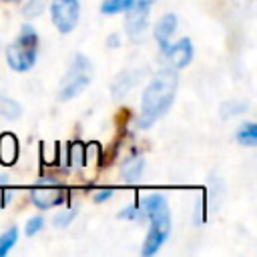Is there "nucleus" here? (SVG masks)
<instances>
[{
    "instance_id": "obj_1",
    "label": "nucleus",
    "mask_w": 257,
    "mask_h": 257,
    "mask_svg": "<svg viewBox=\"0 0 257 257\" xmlns=\"http://www.w3.org/2000/svg\"><path fill=\"white\" fill-rule=\"evenodd\" d=\"M179 88V78L173 70H161L157 72L151 82L147 84L141 100V116L137 120L139 128H149L155 124L173 104Z\"/></svg>"
},
{
    "instance_id": "obj_2",
    "label": "nucleus",
    "mask_w": 257,
    "mask_h": 257,
    "mask_svg": "<svg viewBox=\"0 0 257 257\" xmlns=\"http://www.w3.org/2000/svg\"><path fill=\"white\" fill-rule=\"evenodd\" d=\"M36 52H38V36L36 30L28 24H24L20 28V34L14 42H10V46L6 48V60L8 66L16 72H26L34 66L36 60Z\"/></svg>"
},
{
    "instance_id": "obj_3",
    "label": "nucleus",
    "mask_w": 257,
    "mask_h": 257,
    "mask_svg": "<svg viewBox=\"0 0 257 257\" xmlns=\"http://www.w3.org/2000/svg\"><path fill=\"white\" fill-rule=\"evenodd\" d=\"M92 78V64L84 54H74L70 60V66L66 74L62 76V82L58 86V100H72L78 96Z\"/></svg>"
},
{
    "instance_id": "obj_4",
    "label": "nucleus",
    "mask_w": 257,
    "mask_h": 257,
    "mask_svg": "<svg viewBox=\"0 0 257 257\" xmlns=\"http://www.w3.org/2000/svg\"><path fill=\"white\" fill-rule=\"evenodd\" d=\"M141 211H143L145 217H149L151 229L163 233L165 237L169 235V231H171V213H169L167 199H165L161 193L147 195V197L141 201Z\"/></svg>"
},
{
    "instance_id": "obj_5",
    "label": "nucleus",
    "mask_w": 257,
    "mask_h": 257,
    "mask_svg": "<svg viewBox=\"0 0 257 257\" xmlns=\"http://www.w3.org/2000/svg\"><path fill=\"white\" fill-rule=\"evenodd\" d=\"M151 6H153V0H135L133 6L126 10L128 14L124 20V28H126V34L133 42H141L145 38Z\"/></svg>"
},
{
    "instance_id": "obj_6",
    "label": "nucleus",
    "mask_w": 257,
    "mask_h": 257,
    "mask_svg": "<svg viewBox=\"0 0 257 257\" xmlns=\"http://www.w3.org/2000/svg\"><path fill=\"white\" fill-rule=\"evenodd\" d=\"M50 16L58 32L68 34L78 24V16H80L78 0H50Z\"/></svg>"
},
{
    "instance_id": "obj_7",
    "label": "nucleus",
    "mask_w": 257,
    "mask_h": 257,
    "mask_svg": "<svg viewBox=\"0 0 257 257\" xmlns=\"http://www.w3.org/2000/svg\"><path fill=\"white\" fill-rule=\"evenodd\" d=\"M66 193L58 185H38L30 191V199L38 209H50L64 201Z\"/></svg>"
},
{
    "instance_id": "obj_8",
    "label": "nucleus",
    "mask_w": 257,
    "mask_h": 257,
    "mask_svg": "<svg viewBox=\"0 0 257 257\" xmlns=\"http://www.w3.org/2000/svg\"><path fill=\"white\" fill-rule=\"evenodd\" d=\"M165 54H167V60L171 62V66L185 68L193 60V44H191L189 38H183V40H179L173 46L169 44V48L165 50Z\"/></svg>"
},
{
    "instance_id": "obj_9",
    "label": "nucleus",
    "mask_w": 257,
    "mask_h": 257,
    "mask_svg": "<svg viewBox=\"0 0 257 257\" xmlns=\"http://www.w3.org/2000/svg\"><path fill=\"white\" fill-rule=\"evenodd\" d=\"M175 28H177V16H175L173 12L165 14V16L157 22V26H155V38H157V42H159V46H161L163 52L169 48V40H171Z\"/></svg>"
},
{
    "instance_id": "obj_10",
    "label": "nucleus",
    "mask_w": 257,
    "mask_h": 257,
    "mask_svg": "<svg viewBox=\"0 0 257 257\" xmlns=\"http://www.w3.org/2000/svg\"><path fill=\"white\" fill-rule=\"evenodd\" d=\"M18 159V139L12 133L0 135V163L10 167Z\"/></svg>"
},
{
    "instance_id": "obj_11",
    "label": "nucleus",
    "mask_w": 257,
    "mask_h": 257,
    "mask_svg": "<svg viewBox=\"0 0 257 257\" xmlns=\"http://www.w3.org/2000/svg\"><path fill=\"white\" fill-rule=\"evenodd\" d=\"M143 169H145V159L139 155H133L120 165V179L124 183H137Z\"/></svg>"
},
{
    "instance_id": "obj_12",
    "label": "nucleus",
    "mask_w": 257,
    "mask_h": 257,
    "mask_svg": "<svg viewBox=\"0 0 257 257\" xmlns=\"http://www.w3.org/2000/svg\"><path fill=\"white\" fill-rule=\"evenodd\" d=\"M165 235L163 233H159V231H155V229H149V233H147V237H145V243H143V255H155L159 249H161V245L165 243Z\"/></svg>"
},
{
    "instance_id": "obj_13",
    "label": "nucleus",
    "mask_w": 257,
    "mask_h": 257,
    "mask_svg": "<svg viewBox=\"0 0 257 257\" xmlns=\"http://www.w3.org/2000/svg\"><path fill=\"white\" fill-rule=\"evenodd\" d=\"M22 108L16 100L8 98V96H0V118L4 120H16L20 116Z\"/></svg>"
},
{
    "instance_id": "obj_14",
    "label": "nucleus",
    "mask_w": 257,
    "mask_h": 257,
    "mask_svg": "<svg viewBox=\"0 0 257 257\" xmlns=\"http://www.w3.org/2000/svg\"><path fill=\"white\" fill-rule=\"evenodd\" d=\"M237 141L245 147H255L257 143V124L255 122H245L237 131Z\"/></svg>"
},
{
    "instance_id": "obj_15",
    "label": "nucleus",
    "mask_w": 257,
    "mask_h": 257,
    "mask_svg": "<svg viewBox=\"0 0 257 257\" xmlns=\"http://www.w3.org/2000/svg\"><path fill=\"white\" fill-rule=\"evenodd\" d=\"M135 78H137V76H135V74H131V72H122V74H118V76H116V80H114V82H112V86H110V88H112V92H114L116 96H122V94H124V92L135 84Z\"/></svg>"
},
{
    "instance_id": "obj_16",
    "label": "nucleus",
    "mask_w": 257,
    "mask_h": 257,
    "mask_svg": "<svg viewBox=\"0 0 257 257\" xmlns=\"http://www.w3.org/2000/svg\"><path fill=\"white\" fill-rule=\"evenodd\" d=\"M135 0H104L100 6L102 14H116V12H126L133 6Z\"/></svg>"
},
{
    "instance_id": "obj_17",
    "label": "nucleus",
    "mask_w": 257,
    "mask_h": 257,
    "mask_svg": "<svg viewBox=\"0 0 257 257\" xmlns=\"http://www.w3.org/2000/svg\"><path fill=\"white\" fill-rule=\"evenodd\" d=\"M16 241H18V229L16 227H10L8 231H4L0 235V257H4L16 245Z\"/></svg>"
},
{
    "instance_id": "obj_18",
    "label": "nucleus",
    "mask_w": 257,
    "mask_h": 257,
    "mask_svg": "<svg viewBox=\"0 0 257 257\" xmlns=\"http://www.w3.org/2000/svg\"><path fill=\"white\" fill-rule=\"evenodd\" d=\"M247 110V102H241V100H227L221 104V118H231L239 112Z\"/></svg>"
},
{
    "instance_id": "obj_19",
    "label": "nucleus",
    "mask_w": 257,
    "mask_h": 257,
    "mask_svg": "<svg viewBox=\"0 0 257 257\" xmlns=\"http://www.w3.org/2000/svg\"><path fill=\"white\" fill-rule=\"evenodd\" d=\"M74 217H76V211H74V209H64V211H60V213L52 219V223H54V227L62 229V227H68Z\"/></svg>"
},
{
    "instance_id": "obj_20",
    "label": "nucleus",
    "mask_w": 257,
    "mask_h": 257,
    "mask_svg": "<svg viewBox=\"0 0 257 257\" xmlns=\"http://www.w3.org/2000/svg\"><path fill=\"white\" fill-rule=\"evenodd\" d=\"M42 10H44V2L42 0H30L22 8V14H24V18H38L42 14Z\"/></svg>"
},
{
    "instance_id": "obj_21",
    "label": "nucleus",
    "mask_w": 257,
    "mask_h": 257,
    "mask_svg": "<svg viewBox=\"0 0 257 257\" xmlns=\"http://www.w3.org/2000/svg\"><path fill=\"white\" fill-rule=\"evenodd\" d=\"M68 151H70V163H72L74 167L84 165V147H82L80 143H72Z\"/></svg>"
},
{
    "instance_id": "obj_22",
    "label": "nucleus",
    "mask_w": 257,
    "mask_h": 257,
    "mask_svg": "<svg viewBox=\"0 0 257 257\" xmlns=\"http://www.w3.org/2000/svg\"><path fill=\"white\" fill-rule=\"evenodd\" d=\"M44 227V219L40 217V215H36V217H32V219H28V223H26V235L28 237H32V235H36L40 229Z\"/></svg>"
},
{
    "instance_id": "obj_23",
    "label": "nucleus",
    "mask_w": 257,
    "mask_h": 257,
    "mask_svg": "<svg viewBox=\"0 0 257 257\" xmlns=\"http://www.w3.org/2000/svg\"><path fill=\"white\" fill-rule=\"evenodd\" d=\"M118 217H120V219H139V217H143V211H141L139 207L131 205V207L122 209V211L118 213Z\"/></svg>"
},
{
    "instance_id": "obj_24",
    "label": "nucleus",
    "mask_w": 257,
    "mask_h": 257,
    "mask_svg": "<svg viewBox=\"0 0 257 257\" xmlns=\"http://www.w3.org/2000/svg\"><path fill=\"white\" fill-rule=\"evenodd\" d=\"M6 187H8V179L6 177H0V209L6 205V201L10 197V193L6 191Z\"/></svg>"
},
{
    "instance_id": "obj_25",
    "label": "nucleus",
    "mask_w": 257,
    "mask_h": 257,
    "mask_svg": "<svg viewBox=\"0 0 257 257\" xmlns=\"http://www.w3.org/2000/svg\"><path fill=\"white\" fill-rule=\"evenodd\" d=\"M112 189H100V191H96V195H94V201L96 203H102V201H106L108 197H112Z\"/></svg>"
},
{
    "instance_id": "obj_26",
    "label": "nucleus",
    "mask_w": 257,
    "mask_h": 257,
    "mask_svg": "<svg viewBox=\"0 0 257 257\" xmlns=\"http://www.w3.org/2000/svg\"><path fill=\"white\" fill-rule=\"evenodd\" d=\"M106 46H108V48H116V46H118V36H116V34H110L108 40H106Z\"/></svg>"
},
{
    "instance_id": "obj_27",
    "label": "nucleus",
    "mask_w": 257,
    "mask_h": 257,
    "mask_svg": "<svg viewBox=\"0 0 257 257\" xmlns=\"http://www.w3.org/2000/svg\"><path fill=\"white\" fill-rule=\"evenodd\" d=\"M6 2H18V0H6Z\"/></svg>"
}]
</instances>
